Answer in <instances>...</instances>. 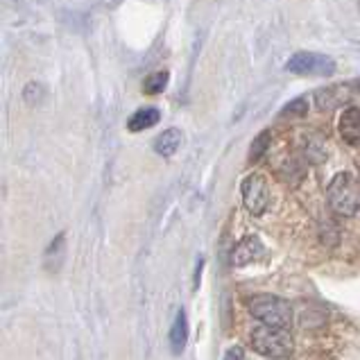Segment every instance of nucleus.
Masks as SVG:
<instances>
[{"mask_svg": "<svg viewBox=\"0 0 360 360\" xmlns=\"http://www.w3.org/2000/svg\"><path fill=\"white\" fill-rule=\"evenodd\" d=\"M328 207L338 215L352 218L360 211V181L352 172H338L326 188Z\"/></svg>", "mask_w": 360, "mask_h": 360, "instance_id": "f257e3e1", "label": "nucleus"}, {"mask_svg": "<svg viewBox=\"0 0 360 360\" xmlns=\"http://www.w3.org/2000/svg\"><path fill=\"white\" fill-rule=\"evenodd\" d=\"M250 313L265 326L274 328H285L292 322V308L288 302H283L281 297L274 295H256L247 304Z\"/></svg>", "mask_w": 360, "mask_h": 360, "instance_id": "f03ea898", "label": "nucleus"}, {"mask_svg": "<svg viewBox=\"0 0 360 360\" xmlns=\"http://www.w3.org/2000/svg\"><path fill=\"white\" fill-rule=\"evenodd\" d=\"M250 345L256 354L281 360L292 354V338L288 335L283 328L274 326H256L250 333Z\"/></svg>", "mask_w": 360, "mask_h": 360, "instance_id": "7ed1b4c3", "label": "nucleus"}, {"mask_svg": "<svg viewBox=\"0 0 360 360\" xmlns=\"http://www.w3.org/2000/svg\"><path fill=\"white\" fill-rule=\"evenodd\" d=\"M285 70L292 75H302V77H331L335 73V61L326 55L302 50V53H295L288 59Z\"/></svg>", "mask_w": 360, "mask_h": 360, "instance_id": "20e7f679", "label": "nucleus"}, {"mask_svg": "<svg viewBox=\"0 0 360 360\" xmlns=\"http://www.w3.org/2000/svg\"><path fill=\"white\" fill-rule=\"evenodd\" d=\"M243 202L250 213L254 215H263L267 204H270V193H267V184L261 174H250V177H245L243 181Z\"/></svg>", "mask_w": 360, "mask_h": 360, "instance_id": "39448f33", "label": "nucleus"}, {"mask_svg": "<svg viewBox=\"0 0 360 360\" xmlns=\"http://www.w3.org/2000/svg\"><path fill=\"white\" fill-rule=\"evenodd\" d=\"M338 131L347 146H360V107H349L340 114Z\"/></svg>", "mask_w": 360, "mask_h": 360, "instance_id": "423d86ee", "label": "nucleus"}, {"mask_svg": "<svg viewBox=\"0 0 360 360\" xmlns=\"http://www.w3.org/2000/svg\"><path fill=\"white\" fill-rule=\"evenodd\" d=\"M261 254H263V245L259 238H254V236H247V238H243L238 245L233 247V254H231V261L233 265H250L252 261L256 259H261Z\"/></svg>", "mask_w": 360, "mask_h": 360, "instance_id": "0eeeda50", "label": "nucleus"}, {"mask_svg": "<svg viewBox=\"0 0 360 360\" xmlns=\"http://www.w3.org/2000/svg\"><path fill=\"white\" fill-rule=\"evenodd\" d=\"M159 120H161V114H159V109H157V107H143V109L134 111V114L129 116V120H127V129H129L131 134H136V131H143V129L154 127Z\"/></svg>", "mask_w": 360, "mask_h": 360, "instance_id": "6e6552de", "label": "nucleus"}, {"mask_svg": "<svg viewBox=\"0 0 360 360\" xmlns=\"http://www.w3.org/2000/svg\"><path fill=\"white\" fill-rule=\"evenodd\" d=\"M186 340H188V322H186V313L179 311L177 317H174V322L170 326V349L174 356H179L184 352V347H186Z\"/></svg>", "mask_w": 360, "mask_h": 360, "instance_id": "1a4fd4ad", "label": "nucleus"}, {"mask_svg": "<svg viewBox=\"0 0 360 360\" xmlns=\"http://www.w3.org/2000/svg\"><path fill=\"white\" fill-rule=\"evenodd\" d=\"M179 148H181V131L177 127L161 131L159 136L154 139V152L161 154V157H172Z\"/></svg>", "mask_w": 360, "mask_h": 360, "instance_id": "9d476101", "label": "nucleus"}, {"mask_svg": "<svg viewBox=\"0 0 360 360\" xmlns=\"http://www.w3.org/2000/svg\"><path fill=\"white\" fill-rule=\"evenodd\" d=\"M345 100H349L345 86H328V89L317 94V107L320 109H335Z\"/></svg>", "mask_w": 360, "mask_h": 360, "instance_id": "9b49d317", "label": "nucleus"}, {"mask_svg": "<svg viewBox=\"0 0 360 360\" xmlns=\"http://www.w3.org/2000/svg\"><path fill=\"white\" fill-rule=\"evenodd\" d=\"M168 79H170V75L166 73V70H157V73L146 77V82H143V91H146L148 96H159L166 91Z\"/></svg>", "mask_w": 360, "mask_h": 360, "instance_id": "f8f14e48", "label": "nucleus"}, {"mask_svg": "<svg viewBox=\"0 0 360 360\" xmlns=\"http://www.w3.org/2000/svg\"><path fill=\"white\" fill-rule=\"evenodd\" d=\"M61 256H64V233H59L57 238L50 243L48 247V252H46V265H48V270H59V265H61Z\"/></svg>", "mask_w": 360, "mask_h": 360, "instance_id": "ddd939ff", "label": "nucleus"}, {"mask_svg": "<svg viewBox=\"0 0 360 360\" xmlns=\"http://www.w3.org/2000/svg\"><path fill=\"white\" fill-rule=\"evenodd\" d=\"M46 96H48V91L41 82H30V84L23 89V100L30 107H39L41 102H46Z\"/></svg>", "mask_w": 360, "mask_h": 360, "instance_id": "4468645a", "label": "nucleus"}, {"mask_svg": "<svg viewBox=\"0 0 360 360\" xmlns=\"http://www.w3.org/2000/svg\"><path fill=\"white\" fill-rule=\"evenodd\" d=\"M270 148V131H261L259 136L252 141V148H250V161H259L263 154Z\"/></svg>", "mask_w": 360, "mask_h": 360, "instance_id": "2eb2a0df", "label": "nucleus"}, {"mask_svg": "<svg viewBox=\"0 0 360 360\" xmlns=\"http://www.w3.org/2000/svg\"><path fill=\"white\" fill-rule=\"evenodd\" d=\"M306 111H308L306 98H297V100L288 102V105L283 107V114L285 116H306Z\"/></svg>", "mask_w": 360, "mask_h": 360, "instance_id": "dca6fc26", "label": "nucleus"}, {"mask_svg": "<svg viewBox=\"0 0 360 360\" xmlns=\"http://www.w3.org/2000/svg\"><path fill=\"white\" fill-rule=\"evenodd\" d=\"M224 360H245V352L240 347H231L227 354H224Z\"/></svg>", "mask_w": 360, "mask_h": 360, "instance_id": "f3484780", "label": "nucleus"}]
</instances>
